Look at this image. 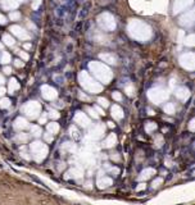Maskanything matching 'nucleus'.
<instances>
[{
	"label": "nucleus",
	"instance_id": "obj_19",
	"mask_svg": "<svg viewBox=\"0 0 195 205\" xmlns=\"http://www.w3.org/2000/svg\"><path fill=\"white\" fill-rule=\"evenodd\" d=\"M9 17H10V19H17V18L19 17V14H18V13H12Z\"/></svg>",
	"mask_w": 195,
	"mask_h": 205
},
{
	"label": "nucleus",
	"instance_id": "obj_24",
	"mask_svg": "<svg viewBox=\"0 0 195 205\" xmlns=\"http://www.w3.org/2000/svg\"><path fill=\"white\" fill-rule=\"evenodd\" d=\"M16 64H17V67H19V65L22 67V65H23V63H21L19 60H16Z\"/></svg>",
	"mask_w": 195,
	"mask_h": 205
},
{
	"label": "nucleus",
	"instance_id": "obj_15",
	"mask_svg": "<svg viewBox=\"0 0 195 205\" xmlns=\"http://www.w3.org/2000/svg\"><path fill=\"white\" fill-rule=\"evenodd\" d=\"M76 121H80V122H85L84 124L87 123V119L85 118V115H82L81 117V113H77V115H76Z\"/></svg>",
	"mask_w": 195,
	"mask_h": 205
},
{
	"label": "nucleus",
	"instance_id": "obj_14",
	"mask_svg": "<svg viewBox=\"0 0 195 205\" xmlns=\"http://www.w3.org/2000/svg\"><path fill=\"white\" fill-rule=\"evenodd\" d=\"M4 41H5L7 45H13V44H14V40L12 37L8 36V35H4Z\"/></svg>",
	"mask_w": 195,
	"mask_h": 205
},
{
	"label": "nucleus",
	"instance_id": "obj_8",
	"mask_svg": "<svg viewBox=\"0 0 195 205\" xmlns=\"http://www.w3.org/2000/svg\"><path fill=\"white\" fill-rule=\"evenodd\" d=\"M18 87H19V86H18V84H17L16 80H12L10 84H9V91H10V94L14 93V91H16Z\"/></svg>",
	"mask_w": 195,
	"mask_h": 205
},
{
	"label": "nucleus",
	"instance_id": "obj_12",
	"mask_svg": "<svg viewBox=\"0 0 195 205\" xmlns=\"http://www.w3.org/2000/svg\"><path fill=\"white\" fill-rule=\"evenodd\" d=\"M9 105H10L9 99H1L0 100V108H8Z\"/></svg>",
	"mask_w": 195,
	"mask_h": 205
},
{
	"label": "nucleus",
	"instance_id": "obj_3",
	"mask_svg": "<svg viewBox=\"0 0 195 205\" xmlns=\"http://www.w3.org/2000/svg\"><path fill=\"white\" fill-rule=\"evenodd\" d=\"M25 110H26V113H27L28 115L35 117V115L37 114V112L40 110V105L36 101H30L27 105L25 106Z\"/></svg>",
	"mask_w": 195,
	"mask_h": 205
},
{
	"label": "nucleus",
	"instance_id": "obj_10",
	"mask_svg": "<svg viewBox=\"0 0 195 205\" xmlns=\"http://www.w3.org/2000/svg\"><path fill=\"white\" fill-rule=\"evenodd\" d=\"M3 7L4 8H16L17 4L16 3H12L10 0H3Z\"/></svg>",
	"mask_w": 195,
	"mask_h": 205
},
{
	"label": "nucleus",
	"instance_id": "obj_11",
	"mask_svg": "<svg viewBox=\"0 0 195 205\" xmlns=\"http://www.w3.org/2000/svg\"><path fill=\"white\" fill-rule=\"evenodd\" d=\"M164 110H166L167 113H170V114H172L173 112H175V105L171 103H168L167 105H164Z\"/></svg>",
	"mask_w": 195,
	"mask_h": 205
},
{
	"label": "nucleus",
	"instance_id": "obj_23",
	"mask_svg": "<svg viewBox=\"0 0 195 205\" xmlns=\"http://www.w3.org/2000/svg\"><path fill=\"white\" fill-rule=\"evenodd\" d=\"M0 23H1V25H4V23H5V18L3 16H0Z\"/></svg>",
	"mask_w": 195,
	"mask_h": 205
},
{
	"label": "nucleus",
	"instance_id": "obj_4",
	"mask_svg": "<svg viewBox=\"0 0 195 205\" xmlns=\"http://www.w3.org/2000/svg\"><path fill=\"white\" fill-rule=\"evenodd\" d=\"M43 95H44V97L51 100V99H55V96H57V91H55L54 88L49 87V86H43Z\"/></svg>",
	"mask_w": 195,
	"mask_h": 205
},
{
	"label": "nucleus",
	"instance_id": "obj_13",
	"mask_svg": "<svg viewBox=\"0 0 195 205\" xmlns=\"http://www.w3.org/2000/svg\"><path fill=\"white\" fill-rule=\"evenodd\" d=\"M102 58L103 59H105V60L108 62V63H116V59L113 58V56H111V55H108V54H104V55H102Z\"/></svg>",
	"mask_w": 195,
	"mask_h": 205
},
{
	"label": "nucleus",
	"instance_id": "obj_16",
	"mask_svg": "<svg viewBox=\"0 0 195 205\" xmlns=\"http://www.w3.org/2000/svg\"><path fill=\"white\" fill-rule=\"evenodd\" d=\"M98 101H99V104H100V105H103V106H107V105H108L107 99H103V97H100V99L98 100Z\"/></svg>",
	"mask_w": 195,
	"mask_h": 205
},
{
	"label": "nucleus",
	"instance_id": "obj_20",
	"mask_svg": "<svg viewBox=\"0 0 195 205\" xmlns=\"http://www.w3.org/2000/svg\"><path fill=\"white\" fill-rule=\"evenodd\" d=\"M113 97H114L116 100H121V95L118 94V93H113Z\"/></svg>",
	"mask_w": 195,
	"mask_h": 205
},
{
	"label": "nucleus",
	"instance_id": "obj_6",
	"mask_svg": "<svg viewBox=\"0 0 195 205\" xmlns=\"http://www.w3.org/2000/svg\"><path fill=\"white\" fill-rule=\"evenodd\" d=\"M112 114H113L116 118H121L123 115V113H122V110H121L119 106L113 105V108H112Z\"/></svg>",
	"mask_w": 195,
	"mask_h": 205
},
{
	"label": "nucleus",
	"instance_id": "obj_22",
	"mask_svg": "<svg viewBox=\"0 0 195 205\" xmlns=\"http://www.w3.org/2000/svg\"><path fill=\"white\" fill-rule=\"evenodd\" d=\"M50 115H53V117H54V118H57V117H58L57 112H54V110H53V112H50Z\"/></svg>",
	"mask_w": 195,
	"mask_h": 205
},
{
	"label": "nucleus",
	"instance_id": "obj_2",
	"mask_svg": "<svg viewBox=\"0 0 195 205\" xmlns=\"http://www.w3.org/2000/svg\"><path fill=\"white\" fill-rule=\"evenodd\" d=\"M149 97H150V100H153V101L161 103L162 100L167 99L168 94H167L166 90H163V88H154V90L149 91Z\"/></svg>",
	"mask_w": 195,
	"mask_h": 205
},
{
	"label": "nucleus",
	"instance_id": "obj_7",
	"mask_svg": "<svg viewBox=\"0 0 195 205\" xmlns=\"http://www.w3.org/2000/svg\"><path fill=\"white\" fill-rule=\"evenodd\" d=\"M12 31H14L17 35H18V36H22L23 38H27V34H25L22 28H19V27H12Z\"/></svg>",
	"mask_w": 195,
	"mask_h": 205
},
{
	"label": "nucleus",
	"instance_id": "obj_25",
	"mask_svg": "<svg viewBox=\"0 0 195 205\" xmlns=\"http://www.w3.org/2000/svg\"><path fill=\"white\" fill-rule=\"evenodd\" d=\"M4 93H5V90H4V88H3V87H0V95H3Z\"/></svg>",
	"mask_w": 195,
	"mask_h": 205
},
{
	"label": "nucleus",
	"instance_id": "obj_17",
	"mask_svg": "<svg viewBox=\"0 0 195 205\" xmlns=\"http://www.w3.org/2000/svg\"><path fill=\"white\" fill-rule=\"evenodd\" d=\"M1 59H3V63H8V62H9V55L4 53V54L1 55Z\"/></svg>",
	"mask_w": 195,
	"mask_h": 205
},
{
	"label": "nucleus",
	"instance_id": "obj_26",
	"mask_svg": "<svg viewBox=\"0 0 195 205\" xmlns=\"http://www.w3.org/2000/svg\"><path fill=\"white\" fill-rule=\"evenodd\" d=\"M3 82H4V78H3V77L0 76V84H3Z\"/></svg>",
	"mask_w": 195,
	"mask_h": 205
},
{
	"label": "nucleus",
	"instance_id": "obj_27",
	"mask_svg": "<svg viewBox=\"0 0 195 205\" xmlns=\"http://www.w3.org/2000/svg\"><path fill=\"white\" fill-rule=\"evenodd\" d=\"M0 49H1V44H0Z\"/></svg>",
	"mask_w": 195,
	"mask_h": 205
},
{
	"label": "nucleus",
	"instance_id": "obj_18",
	"mask_svg": "<svg viewBox=\"0 0 195 205\" xmlns=\"http://www.w3.org/2000/svg\"><path fill=\"white\" fill-rule=\"evenodd\" d=\"M25 119H21V118H18V119H17V126H25Z\"/></svg>",
	"mask_w": 195,
	"mask_h": 205
},
{
	"label": "nucleus",
	"instance_id": "obj_9",
	"mask_svg": "<svg viewBox=\"0 0 195 205\" xmlns=\"http://www.w3.org/2000/svg\"><path fill=\"white\" fill-rule=\"evenodd\" d=\"M89 8H90V3H86V4H85V7L82 8L81 13H80V17H81V18H84V17H86V14L89 13Z\"/></svg>",
	"mask_w": 195,
	"mask_h": 205
},
{
	"label": "nucleus",
	"instance_id": "obj_21",
	"mask_svg": "<svg viewBox=\"0 0 195 205\" xmlns=\"http://www.w3.org/2000/svg\"><path fill=\"white\" fill-rule=\"evenodd\" d=\"M4 72L7 73V75H10V73H12V69H10L9 67H7V68H4Z\"/></svg>",
	"mask_w": 195,
	"mask_h": 205
},
{
	"label": "nucleus",
	"instance_id": "obj_5",
	"mask_svg": "<svg viewBox=\"0 0 195 205\" xmlns=\"http://www.w3.org/2000/svg\"><path fill=\"white\" fill-rule=\"evenodd\" d=\"M176 96L179 97V99L186 100L189 96H190V91H189L186 87H180L176 90Z\"/></svg>",
	"mask_w": 195,
	"mask_h": 205
},
{
	"label": "nucleus",
	"instance_id": "obj_1",
	"mask_svg": "<svg viewBox=\"0 0 195 205\" xmlns=\"http://www.w3.org/2000/svg\"><path fill=\"white\" fill-rule=\"evenodd\" d=\"M81 85L84 86L86 90H89L90 93H93V94L99 93V91L102 90V86L98 85L95 81H91V80H89L87 76L85 75V73H82V75H81Z\"/></svg>",
	"mask_w": 195,
	"mask_h": 205
}]
</instances>
